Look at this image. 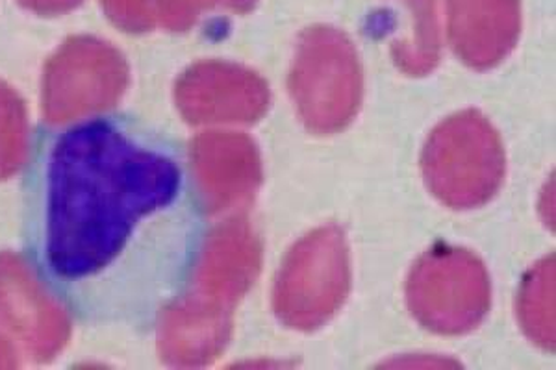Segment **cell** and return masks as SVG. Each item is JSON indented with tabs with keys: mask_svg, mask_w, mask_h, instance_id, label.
Listing matches in <instances>:
<instances>
[{
	"mask_svg": "<svg viewBox=\"0 0 556 370\" xmlns=\"http://www.w3.org/2000/svg\"><path fill=\"white\" fill-rule=\"evenodd\" d=\"M193 201L201 196L190 154L178 157L117 110L39 125L21 175L23 261L80 327L143 317L160 327L190 295L160 256L175 215Z\"/></svg>",
	"mask_w": 556,
	"mask_h": 370,
	"instance_id": "cell-1",
	"label": "cell"
},
{
	"mask_svg": "<svg viewBox=\"0 0 556 370\" xmlns=\"http://www.w3.org/2000/svg\"><path fill=\"white\" fill-rule=\"evenodd\" d=\"M425 180L445 206H484L505 178V151L500 133L484 115L468 110L443 120L430 133L421 157Z\"/></svg>",
	"mask_w": 556,
	"mask_h": 370,
	"instance_id": "cell-2",
	"label": "cell"
},
{
	"mask_svg": "<svg viewBox=\"0 0 556 370\" xmlns=\"http://www.w3.org/2000/svg\"><path fill=\"white\" fill-rule=\"evenodd\" d=\"M349 288L345 235L340 228H317L286 256L275 283L273 308L286 327L312 332L338 314Z\"/></svg>",
	"mask_w": 556,
	"mask_h": 370,
	"instance_id": "cell-3",
	"label": "cell"
},
{
	"mask_svg": "<svg viewBox=\"0 0 556 370\" xmlns=\"http://www.w3.org/2000/svg\"><path fill=\"white\" fill-rule=\"evenodd\" d=\"M490 277L471 252L437 246L419 257L406 283V301L421 327L460 335L481 324L490 309Z\"/></svg>",
	"mask_w": 556,
	"mask_h": 370,
	"instance_id": "cell-4",
	"label": "cell"
},
{
	"mask_svg": "<svg viewBox=\"0 0 556 370\" xmlns=\"http://www.w3.org/2000/svg\"><path fill=\"white\" fill-rule=\"evenodd\" d=\"M290 93L308 130L340 132L358 114L361 73L345 54L327 58L311 52L293 71Z\"/></svg>",
	"mask_w": 556,
	"mask_h": 370,
	"instance_id": "cell-5",
	"label": "cell"
},
{
	"mask_svg": "<svg viewBox=\"0 0 556 370\" xmlns=\"http://www.w3.org/2000/svg\"><path fill=\"white\" fill-rule=\"evenodd\" d=\"M215 149L219 154L217 167L191 160L204 212L243 209L251 204L262 182L258 149L243 133L225 136Z\"/></svg>",
	"mask_w": 556,
	"mask_h": 370,
	"instance_id": "cell-6",
	"label": "cell"
},
{
	"mask_svg": "<svg viewBox=\"0 0 556 370\" xmlns=\"http://www.w3.org/2000/svg\"><path fill=\"white\" fill-rule=\"evenodd\" d=\"M519 320L536 345L555 348V257L531 270L519 291Z\"/></svg>",
	"mask_w": 556,
	"mask_h": 370,
	"instance_id": "cell-7",
	"label": "cell"
}]
</instances>
